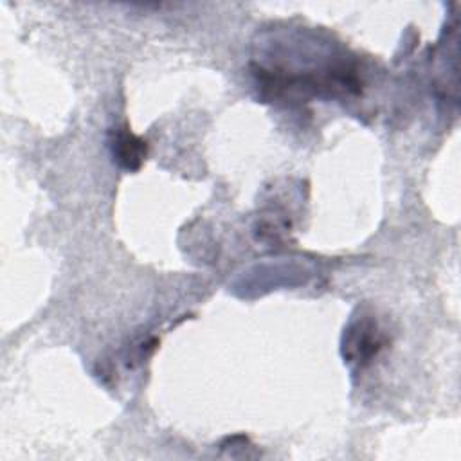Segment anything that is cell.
Wrapping results in <instances>:
<instances>
[{"label":"cell","mask_w":461,"mask_h":461,"mask_svg":"<svg viewBox=\"0 0 461 461\" xmlns=\"http://www.w3.org/2000/svg\"><path fill=\"white\" fill-rule=\"evenodd\" d=\"M110 148L113 160L126 171H137L148 155L146 140L131 133L128 126L110 130Z\"/></svg>","instance_id":"cell-2"},{"label":"cell","mask_w":461,"mask_h":461,"mask_svg":"<svg viewBox=\"0 0 461 461\" xmlns=\"http://www.w3.org/2000/svg\"><path fill=\"white\" fill-rule=\"evenodd\" d=\"M385 337L373 315L360 313L355 317L342 337V355L348 364L364 367L384 348Z\"/></svg>","instance_id":"cell-1"}]
</instances>
